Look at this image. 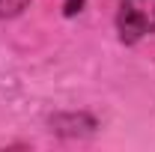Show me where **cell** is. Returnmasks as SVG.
<instances>
[{
    "mask_svg": "<svg viewBox=\"0 0 155 152\" xmlns=\"http://www.w3.org/2000/svg\"><path fill=\"white\" fill-rule=\"evenodd\" d=\"M116 33L119 42L134 45L155 33V0H119L116 9Z\"/></svg>",
    "mask_w": 155,
    "mask_h": 152,
    "instance_id": "cell-1",
    "label": "cell"
},
{
    "mask_svg": "<svg viewBox=\"0 0 155 152\" xmlns=\"http://www.w3.org/2000/svg\"><path fill=\"white\" fill-rule=\"evenodd\" d=\"M27 3H30V0H0V18H12V15L24 12Z\"/></svg>",
    "mask_w": 155,
    "mask_h": 152,
    "instance_id": "cell-2",
    "label": "cell"
}]
</instances>
